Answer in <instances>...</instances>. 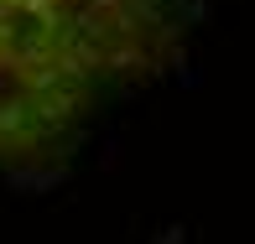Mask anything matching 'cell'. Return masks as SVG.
<instances>
[{
  "instance_id": "obj_1",
  "label": "cell",
  "mask_w": 255,
  "mask_h": 244,
  "mask_svg": "<svg viewBox=\"0 0 255 244\" xmlns=\"http://www.w3.org/2000/svg\"><path fill=\"white\" fill-rule=\"evenodd\" d=\"M172 37L177 0H0V161L57 146L151 78Z\"/></svg>"
}]
</instances>
